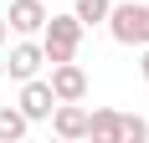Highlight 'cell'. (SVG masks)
Masks as SVG:
<instances>
[{
    "label": "cell",
    "instance_id": "obj_1",
    "mask_svg": "<svg viewBox=\"0 0 149 143\" xmlns=\"http://www.w3.org/2000/svg\"><path fill=\"white\" fill-rule=\"evenodd\" d=\"M108 36L118 46H149V5H139V0H118L113 10H108Z\"/></svg>",
    "mask_w": 149,
    "mask_h": 143
},
{
    "label": "cell",
    "instance_id": "obj_2",
    "mask_svg": "<svg viewBox=\"0 0 149 143\" xmlns=\"http://www.w3.org/2000/svg\"><path fill=\"white\" fill-rule=\"evenodd\" d=\"M82 21L77 15H46V26H41V51L46 61H72L77 56V46H82Z\"/></svg>",
    "mask_w": 149,
    "mask_h": 143
},
{
    "label": "cell",
    "instance_id": "obj_3",
    "mask_svg": "<svg viewBox=\"0 0 149 143\" xmlns=\"http://www.w3.org/2000/svg\"><path fill=\"white\" fill-rule=\"evenodd\" d=\"M52 92H57V102H82L88 97V72L77 67V56L72 61H52Z\"/></svg>",
    "mask_w": 149,
    "mask_h": 143
},
{
    "label": "cell",
    "instance_id": "obj_4",
    "mask_svg": "<svg viewBox=\"0 0 149 143\" xmlns=\"http://www.w3.org/2000/svg\"><path fill=\"white\" fill-rule=\"evenodd\" d=\"M46 67V51L36 36H21V41L10 46V56H5V77H15V82H26V77H36V72Z\"/></svg>",
    "mask_w": 149,
    "mask_h": 143
},
{
    "label": "cell",
    "instance_id": "obj_5",
    "mask_svg": "<svg viewBox=\"0 0 149 143\" xmlns=\"http://www.w3.org/2000/svg\"><path fill=\"white\" fill-rule=\"evenodd\" d=\"M15 107H21L31 123H46V118H52V107H57V92H52V82H41V77H26V82H21V102H15Z\"/></svg>",
    "mask_w": 149,
    "mask_h": 143
},
{
    "label": "cell",
    "instance_id": "obj_6",
    "mask_svg": "<svg viewBox=\"0 0 149 143\" xmlns=\"http://www.w3.org/2000/svg\"><path fill=\"white\" fill-rule=\"evenodd\" d=\"M46 123H52V133H57V138H67V143L88 138V107H82V102H57Z\"/></svg>",
    "mask_w": 149,
    "mask_h": 143
},
{
    "label": "cell",
    "instance_id": "obj_7",
    "mask_svg": "<svg viewBox=\"0 0 149 143\" xmlns=\"http://www.w3.org/2000/svg\"><path fill=\"white\" fill-rule=\"evenodd\" d=\"M46 0H10V15H5V26L15 31V36H41L46 26Z\"/></svg>",
    "mask_w": 149,
    "mask_h": 143
},
{
    "label": "cell",
    "instance_id": "obj_8",
    "mask_svg": "<svg viewBox=\"0 0 149 143\" xmlns=\"http://www.w3.org/2000/svg\"><path fill=\"white\" fill-rule=\"evenodd\" d=\"M88 138L93 143H123V113L93 107V113H88Z\"/></svg>",
    "mask_w": 149,
    "mask_h": 143
},
{
    "label": "cell",
    "instance_id": "obj_9",
    "mask_svg": "<svg viewBox=\"0 0 149 143\" xmlns=\"http://www.w3.org/2000/svg\"><path fill=\"white\" fill-rule=\"evenodd\" d=\"M26 128H31V118L15 107V102H5L0 107V143H15V138H26Z\"/></svg>",
    "mask_w": 149,
    "mask_h": 143
},
{
    "label": "cell",
    "instance_id": "obj_10",
    "mask_svg": "<svg viewBox=\"0 0 149 143\" xmlns=\"http://www.w3.org/2000/svg\"><path fill=\"white\" fill-rule=\"evenodd\" d=\"M108 10H113V0H77V5H72V15L82 21V26H103Z\"/></svg>",
    "mask_w": 149,
    "mask_h": 143
},
{
    "label": "cell",
    "instance_id": "obj_11",
    "mask_svg": "<svg viewBox=\"0 0 149 143\" xmlns=\"http://www.w3.org/2000/svg\"><path fill=\"white\" fill-rule=\"evenodd\" d=\"M144 138H149V118L123 113V143H144Z\"/></svg>",
    "mask_w": 149,
    "mask_h": 143
},
{
    "label": "cell",
    "instance_id": "obj_12",
    "mask_svg": "<svg viewBox=\"0 0 149 143\" xmlns=\"http://www.w3.org/2000/svg\"><path fill=\"white\" fill-rule=\"evenodd\" d=\"M139 51H144V56H139V77L149 82V46H139Z\"/></svg>",
    "mask_w": 149,
    "mask_h": 143
},
{
    "label": "cell",
    "instance_id": "obj_13",
    "mask_svg": "<svg viewBox=\"0 0 149 143\" xmlns=\"http://www.w3.org/2000/svg\"><path fill=\"white\" fill-rule=\"evenodd\" d=\"M5 41H10V26H5V15H0V46H5Z\"/></svg>",
    "mask_w": 149,
    "mask_h": 143
},
{
    "label": "cell",
    "instance_id": "obj_14",
    "mask_svg": "<svg viewBox=\"0 0 149 143\" xmlns=\"http://www.w3.org/2000/svg\"><path fill=\"white\" fill-rule=\"evenodd\" d=\"M0 82H5V56H0Z\"/></svg>",
    "mask_w": 149,
    "mask_h": 143
}]
</instances>
